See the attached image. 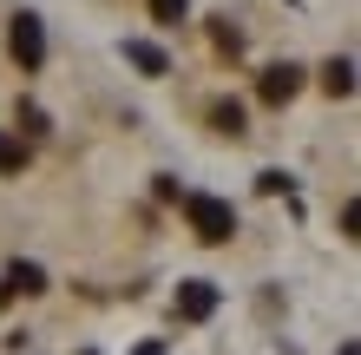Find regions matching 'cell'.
<instances>
[{
  "instance_id": "1",
  "label": "cell",
  "mask_w": 361,
  "mask_h": 355,
  "mask_svg": "<svg viewBox=\"0 0 361 355\" xmlns=\"http://www.w3.org/2000/svg\"><path fill=\"white\" fill-rule=\"evenodd\" d=\"M184 224H190L204 243H230V231H237V211H230L224 198H184Z\"/></svg>"
},
{
  "instance_id": "2",
  "label": "cell",
  "mask_w": 361,
  "mask_h": 355,
  "mask_svg": "<svg viewBox=\"0 0 361 355\" xmlns=\"http://www.w3.org/2000/svg\"><path fill=\"white\" fill-rule=\"evenodd\" d=\"M7 53H13V66H20V73H39V66H47V33H39V20H33V13H13V27H7Z\"/></svg>"
},
{
  "instance_id": "3",
  "label": "cell",
  "mask_w": 361,
  "mask_h": 355,
  "mask_svg": "<svg viewBox=\"0 0 361 355\" xmlns=\"http://www.w3.org/2000/svg\"><path fill=\"white\" fill-rule=\"evenodd\" d=\"M295 92H302V66H289V59L263 66V106H289Z\"/></svg>"
},
{
  "instance_id": "4",
  "label": "cell",
  "mask_w": 361,
  "mask_h": 355,
  "mask_svg": "<svg viewBox=\"0 0 361 355\" xmlns=\"http://www.w3.org/2000/svg\"><path fill=\"white\" fill-rule=\"evenodd\" d=\"M210 309H217V283H178V323H204Z\"/></svg>"
},
{
  "instance_id": "5",
  "label": "cell",
  "mask_w": 361,
  "mask_h": 355,
  "mask_svg": "<svg viewBox=\"0 0 361 355\" xmlns=\"http://www.w3.org/2000/svg\"><path fill=\"white\" fill-rule=\"evenodd\" d=\"M13 289H20V296H39V289H47V270H39V263H13L7 283H0V303H7Z\"/></svg>"
},
{
  "instance_id": "6",
  "label": "cell",
  "mask_w": 361,
  "mask_h": 355,
  "mask_svg": "<svg viewBox=\"0 0 361 355\" xmlns=\"http://www.w3.org/2000/svg\"><path fill=\"white\" fill-rule=\"evenodd\" d=\"M210 125H217L224 138H243V132H250V125H243V106H237V99H217V106H210Z\"/></svg>"
},
{
  "instance_id": "7",
  "label": "cell",
  "mask_w": 361,
  "mask_h": 355,
  "mask_svg": "<svg viewBox=\"0 0 361 355\" xmlns=\"http://www.w3.org/2000/svg\"><path fill=\"white\" fill-rule=\"evenodd\" d=\"M20 172H27V138L0 132V178H20Z\"/></svg>"
},
{
  "instance_id": "8",
  "label": "cell",
  "mask_w": 361,
  "mask_h": 355,
  "mask_svg": "<svg viewBox=\"0 0 361 355\" xmlns=\"http://www.w3.org/2000/svg\"><path fill=\"white\" fill-rule=\"evenodd\" d=\"M348 73H355L348 59H329V66H322V92H329V99H348V92H355V79H348Z\"/></svg>"
},
{
  "instance_id": "9",
  "label": "cell",
  "mask_w": 361,
  "mask_h": 355,
  "mask_svg": "<svg viewBox=\"0 0 361 355\" xmlns=\"http://www.w3.org/2000/svg\"><path fill=\"white\" fill-rule=\"evenodd\" d=\"M125 59H132V66H145V73H152V79L164 73V53L152 47V40H125Z\"/></svg>"
},
{
  "instance_id": "10",
  "label": "cell",
  "mask_w": 361,
  "mask_h": 355,
  "mask_svg": "<svg viewBox=\"0 0 361 355\" xmlns=\"http://www.w3.org/2000/svg\"><path fill=\"white\" fill-rule=\"evenodd\" d=\"M184 13H190V0H152V20H158V27H178Z\"/></svg>"
},
{
  "instance_id": "11",
  "label": "cell",
  "mask_w": 361,
  "mask_h": 355,
  "mask_svg": "<svg viewBox=\"0 0 361 355\" xmlns=\"http://www.w3.org/2000/svg\"><path fill=\"white\" fill-rule=\"evenodd\" d=\"M210 40H217V53H230V59H237V53H243V33H237V27H230V20H217V27H210Z\"/></svg>"
},
{
  "instance_id": "12",
  "label": "cell",
  "mask_w": 361,
  "mask_h": 355,
  "mask_svg": "<svg viewBox=\"0 0 361 355\" xmlns=\"http://www.w3.org/2000/svg\"><path fill=\"white\" fill-rule=\"evenodd\" d=\"M20 132L39 138V132H47V112H39V106H20Z\"/></svg>"
},
{
  "instance_id": "13",
  "label": "cell",
  "mask_w": 361,
  "mask_h": 355,
  "mask_svg": "<svg viewBox=\"0 0 361 355\" xmlns=\"http://www.w3.org/2000/svg\"><path fill=\"white\" fill-rule=\"evenodd\" d=\"M342 355H355V349H342Z\"/></svg>"
}]
</instances>
